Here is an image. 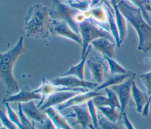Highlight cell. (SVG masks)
I'll return each mask as SVG.
<instances>
[{
  "instance_id": "1",
  "label": "cell",
  "mask_w": 151,
  "mask_h": 129,
  "mask_svg": "<svg viewBox=\"0 0 151 129\" xmlns=\"http://www.w3.org/2000/svg\"><path fill=\"white\" fill-rule=\"evenodd\" d=\"M49 10V8L40 4H35L28 9L24 25V29L28 37L43 40L51 39L52 19Z\"/></svg>"
},
{
  "instance_id": "2",
  "label": "cell",
  "mask_w": 151,
  "mask_h": 129,
  "mask_svg": "<svg viewBox=\"0 0 151 129\" xmlns=\"http://www.w3.org/2000/svg\"><path fill=\"white\" fill-rule=\"evenodd\" d=\"M117 6L136 32L138 37L137 49L144 53L151 51V25L144 19L141 10L131 6L123 0L117 2Z\"/></svg>"
},
{
  "instance_id": "3",
  "label": "cell",
  "mask_w": 151,
  "mask_h": 129,
  "mask_svg": "<svg viewBox=\"0 0 151 129\" xmlns=\"http://www.w3.org/2000/svg\"><path fill=\"white\" fill-rule=\"evenodd\" d=\"M25 51L24 38L21 36L12 48L1 52L0 79L6 89V95L14 94L19 91L18 84L13 75V68L18 58Z\"/></svg>"
},
{
  "instance_id": "4",
  "label": "cell",
  "mask_w": 151,
  "mask_h": 129,
  "mask_svg": "<svg viewBox=\"0 0 151 129\" xmlns=\"http://www.w3.org/2000/svg\"><path fill=\"white\" fill-rule=\"evenodd\" d=\"M79 34L82 39L81 58H83L91 42L98 38H104L115 42L111 32L99 26L90 19H86L78 25Z\"/></svg>"
},
{
  "instance_id": "5",
  "label": "cell",
  "mask_w": 151,
  "mask_h": 129,
  "mask_svg": "<svg viewBox=\"0 0 151 129\" xmlns=\"http://www.w3.org/2000/svg\"><path fill=\"white\" fill-rule=\"evenodd\" d=\"M80 11L62 2L60 0H52L50 8V15L52 19L63 21L67 22L71 28L79 34L78 25L75 21V16Z\"/></svg>"
},
{
  "instance_id": "6",
  "label": "cell",
  "mask_w": 151,
  "mask_h": 129,
  "mask_svg": "<svg viewBox=\"0 0 151 129\" xmlns=\"http://www.w3.org/2000/svg\"><path fill=\"white\" fill-rule=\"evenodd\" d=\"M87 67L91 74L92 82L101 84L109 75V68L105 58L94 56L86 61Z\"/></svg>"
},
{
  "instance_id": "7",
  "label": "cell",
  "mask_w": 151,
  "mask_h": 129,
  "mask_svg": "<svg viewBox=\"0 0 151 129\" xmlns=\"http://www.w3.org/2000/svg\"><path fill=\"white\" fill-rule=\"evenodd\" d=\"M33 91L34 92L36 93H38L41 95V98L37 105V107L40 108L41 106V105L43 104L45 99L48 96H50V95L56 92L60 91H78L81 92H85L88 91V89L84 88H68L65 87L57 86L53 84L50 81L46 80L44 78H43L40 85L37 88H36Z\"/></svg>"
},
{
  "instance_id": "8",
  "label": "cell",
  "mask_w": 151,
  "mask_h": 129,
  "mask_svg": "<svg viewBox=\"0 0 151 129\" xmlns=\"http://www.w3.org/2000/svg\"><path fill=\"white\" fill-rule=\"evenodd\" d=\"M51 35H57L72 40L81 46L82 39L80 34L76 32L65 22L52 19L51 25Z\"/></svg>"
},
{
  "instance_id": "9",
  "label": "cell",
  "mask_w": 151,
  "mask_h": 129,
  "mask_svg": "<svg viewBox=\"0 0 151 129\" xmlns=\"http://www.w3.org/2000/svg\"><path fill=\"white\" fill-rule=\"evenodd\" d=\"M53 84L57 86L65 87L68 88H84L87 89H93L98 87V84L92 82L86 81L85 80H81L74 76H64L57 77L50 80Z\"/></svg>"
},
{
  "instance_id": "10",
  "label": "cell",
  "mask_w": 151,
  "mask_h": 129,
  "mask_svg": "<svg viewBox=\"0 0 151 129\" xmlns=\"http://www.w3.org/2000/svg\"><path fill=\"white\" fill-rule=\"evenodd\" d=\"M135 75L130 77L121 84L112 86L111 88L116 94L120 104V113H125L131 95L132 85L135 79Z\"/></svg>"
},
{
  "instance_id": "11",
  "label": "cell",
  "mask_w": 151,
  "mask_h": 129,
  "mask_svg": "<svg viewBox=\"0 0 151 129\" xmlns=\"http://www.w3.org/2000/svg\"><path fill=\"white\" fill-rule=\"evenodd\" d=\"M90 14V19L99 26L110 31L107 10L103 1L93 0L92 5L88 9Z\"/></svg>"
},
{
  "instance_id": "12",
  "label": "cell",
  "mask_w": 151,
  "mask_h": 129,
  "mask_svg": "<svg viewBox=\"0 0 151 129\" xmlns=\"http://www.w3.org/2000/svg\"><path fill=\"white\" fill-rule=\"evenodd\" d=\"M41 98V94L34 92L28 87L24 86L15 94L6 95L2 99V102L3 104L10 102L24 103L32 100H40Z\"/></svg>"
},
{
  "instance_id": "13",
  "label": "cell",
  "mask_w": 151,
  "mask_h": 129,
  "mask_svg": "<svg viewBox=\"0 0 151 129\" xmlns=\"http://www.w3.org/2000/svg\"><path fill=\"white\" fill-rule=\"evenodd\" d=\"M80 92H81L75 91H60L56 92L50 95L45 99L43 104L40 107V109L44 111L50 107L60 105Z\"/></svg>"
},
{
  "instance_id": "14",
  "label": "cell",
  "mask_w": 151,
  "mask_h": 129,
  "mask_svg": "<svg viewBox=\"0 0 151 129\" xmlns=\"http://www.w3.org/2000/svg\"><path fill=\"white\" fill-rule=\"evenodd\" d=\"M101 94H103L101 91H97L94 90L93 91H88L85 92H80L65 101V102L57 105L56 108L60 111L74 105L85 104H87V102L90 100L92 99L95 96Z\"/></svg>"
},
{
  "instance_id": "15",
  "label": "cell",
  "mask_w": 151,
  "mask_h": 129,
  "mask_svg": "<svg viewBox=\"0 0 151 129\" xmlns=\"http://www.w3.org/2000/svg\"><path fill=\"white\" fill-rule=\"evenodd\" d=\"M21 108L24 114L32 121L37 123L43 122L47 117V115L43 111H41L40 108L36 106L34 100L29 101L26 102L21 103Z\"/></svg>"
},
{
  "instance_id": "16",
  "label": "cell",
  "mask_w": 151,
  "mask_h": 129,
  "mask_svg": "<svg viewBox=\"0 0 151 129\" xmlns=\"http://www.w3.org/2000/svg\"><path fill=\"white\" fill-rule=\"evenodd\" d=\"M90 45L103 56L114 58L115 47L116 46L115 42L104 38H100L93 41Z\"/></svg>"
},
{
  "instance_id": "17",
  "label": "cell",
  "mask_w": 151,
  "mask_h": 129,
  "mask_svg": "<svg viewBox=\"0 0 151 129\" xmlns=\"http://www.w3.org/2000/svg\"><path fill=\"white\" fill-rule=\"evenodd\" d=\"M75 114L76 121L74 124H80L81 129H87L90 124H92V120L88 112L87 104L74 105L71 107Z\"/></svg>"
},
{
  "instance_id": "18",
  "label": "cell",
  "mask_w": 151,
  "mask_h": 129,
  "mask_svg": "<svg viewBox=\"0 0 151 129\" xmlns=\"http://www.w3.org/2000/svg\"><path fill=\"white\" fill-rule=\"evenodd\" d=\"M104 4L105 5L106 9L107 10V20H108V25L109 27L110 31L113 35L116 44V46L117 47H120V42L119 38V34L117 29V27L116 22L115 19V14L113 7L111 4L110 0H104Z\"/></svg>"
},
{
  "instance_id": "19",
  "label": "cell",
  "mask_w": 151,
  "mask_h": 129,
  "mask_svg": "<svg viewBox=\"0 0 151 129\" xmlns=\"http://www.w3.org/2000/svg\"><path fill=\"white\" fill-rule=\"evenodd\" d=\"M92 49V46L89 45L87 51L85 53L84 56L83 58H81L80 61L75 65L71 67L66 72L60 75L61 77L64 76H74L81 80H84V67L85 64L87 61V58L88 56L89 53H90Z\"/></svg>"
},
{
  "instance_id": "20",
  "label": "cell",
  "mask_w": 151,
  "mask_h": 129,
  "mask_svg": "<svg viewBox=\"0 0 151 129\" xmlns=\"http://www.w3.org/2000/svg\"><path fill=\"white\" fill-rule=\"evenodd\" d=\"M111 4L113 7L115 14V19L116 22L117 27L119 34V38H120V44L123 42L124 40L127 32V20L124 16V15L122 14L117 6V2H116V0H110Z\"/></svg>"
},
{
  "instance_id": "21",
  "label": "cell",
  "mask_w": 151,
  "mask_h": 129,
  "mask_svg": "<svg viewBox=\"0 0 151 129\" xmlns=\"http://www.w3.org/2000/svg\"><path fill=\"white\" fill-rule=\"evenodd\" d=\"M131 95L134 101L136 110L138 113H142L143 107L147 102L149 96L141 91L136 84L135 80L133 81L132 85Z\"/></svg>"
},
{
  "instance_id": "22",
  "label": "cell",
  "mask_w": 151,
  "mask_h": 129,
  "mask_svg": "<svg viewBox=\"0 0 151 129\" xmlns=\"http://www.w3.org/2000/svg\"><path fill=\"white\" fill-rule=\"evenodd\" d=\"M58 129H74L57 108L50 107L44 111Z\"/></svg>"
},
{
  "instance_id": "23",
  "label": "cell",
  "mask_w": 151,
  "mask_h": 129,
  "mask_svg": "<svg viewBox=\"0 0 151 129\" xmlns=\"http://www.w3.org/2000/svg\"><path fill=\"white\" fill-rule=\"evenodd\" d=\"M135 75V73L130 71L126 74H114V75H109L106 80L100 85H99L97 88H96L94 90L99 91L101 90L105 89L106 88L111 87L112 86L118 85L119 84L122 83L127 79L130 78V77Z\"/></svg>"
},
{
  "instance_id": "24",
  "label": "cell",
  "mask_w": 151,
  "mask_h": 129,
  "mask_svg": "<svg viewBox=\"0 0 151 129\" xmlns=\"http://www.w3.org/2000/svg\"><path fill=\"white\" fill-rule=\"evenodd\" d=\"M98 110L104 115V117L113 122L122 121V115L117 111V109L109 106L97 107Z\"/></svg>"
},
{
  "instance_id": "25",
  "label": "cell",
  "mask_w": 151,
  "mask_h": 129,
  "mask_svg": "<svg viewBox=\"0 0 151 129\" xmlns=\"http://www.w3.org/2000/svg\"><path fill=\"white\" fill-rule=\"evenodd\" d=\"M109 65V72L110 75L114 74H126L130 72V71L127 70L123 67H122L120 64H119L114 58H111L108 57L103 56Z\"/></svg>"
},
{
  "instance_id": "26",
  "label": "cell",
  "mask_w": 151,
  "mask_h": 129,
  "mask_svg": "<svg viewBox=\"0 0 151 129\" xmlns=\"http://www.w3.org/2000/svg\"><path fill=\"white\" fill-rule=\"evenodd\" d=\"M99 129H126L123 121L113 122L105 117L99 119Z\"/></svg>"
},
{
  "instance_id": "27",
  "label": "cell",
  "mask_w": 151,
  "mask_h": 129,
  "mask_svg": "<svg viewBox=\"0 0 151 129\" xmlns=\"http://www.w3.org/2000/svg\"><path fill=\"white\" fill-rule=\"evenodd\" d=\"M66 2L70 6L83 12L90 9L93 0H69Z\"/></svg>"
},
{
  "instance_id": "28",
  "label": "cell",
  "mask_w": 151,
  "mask_h": 129,
  "mask_svg": "<svg viewBox=\"0 0 151 129\" xmlns=\"http://www.w3.org/2000/svg\"><path fill=\"white\" fill-rule=\"evenodd\" d=\"M17 113L21 120V127L19 129H37L35 126L34 122L32 121V123H31L28 117L23 113L21 103L18 104Z\"/></svg>"
},
{
  "instance_id": "29",
  "label": "cell",
  "mask_w": 151,
  "mask_h": 129,
  "mask_svg": "<svg viewBox=\"0 0 151 129\" xmlns=\"http://www.w3.org/2000/svg\"><path fill=\"white\" fill-rule=\"evenodd\" d=\"M104 91L109 102V107L119 109L120 112V101L115 92L110 87L106 88Z\"/></svg>"
},
{
  "instance_id": "30",
  "label": "cell",
  "mask_w": 151,
  "mask_h": 129,
  "mask_svg": "<svg viewBox=\"0 0 151 129\" xmlns=\"http://www.w3.org/2000/svg\"><path fill=\"white\" fill-rule=\"evenodd\" d=\"M87 105L88 107V112L90 115V117L91 118L92 120V124L94 127L95 128L99 129V117L97 111V107L94 104L92 99L90 100L87 102Z\"/></svg>"
},
{
  "instance_id": "31",
  "label": "cell",
  "mask_w": 151,
  "mask_h": 129,
  "mask_svg": "<svg viewBox=\"0 0 151 129\" xmlns=\"http://www.w3.org/2000/svg\"><path fill=\"white\" fill-rule=\"evenodd\" d=\"M130 1L133 5L136 6L137 8H139L141 10L142 15L146 21L151 25V21L150 18H149V15H147V11L146 10V5L149 4L148 0H129Z\"/></svg>"
},
{
  "instance_id": "32",
  "label": "cell",
  "mask_w": 151,
  "mask_h": 129,
  "mask_svg": "<svg viewBox=\"0 0 151 129\" xmlns=\"http://www.w3.org/2000/svg\"><path fill=\"white\" fill-rule=\"evenodd\" d=\"M139 78L145 87L147 94L151 96V70L140 74Z\"/></svg>"
},
{
  "instance_id": "33",
  "label": "cell",
  "mask_w": 151,
  "mask_h": 129,
  "mask_svg": "<svg viewBox=\"0 0 151 129\" xmlns=\"http://www.w3.org/2000/svg\"><path fill=\"white\" fill-rule=\"evenodd\" d=\"M0 118L1 124L7 129H19L18 126L9 119L6 114H5L2 110H1L0 112Z\"/></svg>"
},
{
  "instance_id": "34",
  "label": "cell",
  "mask_w": 151,
  "mask_h": 129,
  "mask_svg": "<svg viewBox=\"0 0 151 129\" xmlns=\"http://www.w3.org/2000/svg\"><path fill=\"white\" fill-rule=\"evenodd\" d=\"M35 126L37 129H58L52 121V120L47 116L45 120L42 123H37L33 121Z\"/></svg>"
},
{
  "instance_id": "35",
  "label": "cell",
  "mask_w": 151,
  "mask_h": 129,
  "mask_svg": "<svg viewBox=\"0 0 151 129\" xmlns=\"http://www.w3.org/2000/svg\"><path fill=\"white\" fill-rule=\"evenodd\" d=\"M92 101L97 108L100 107L109 106V102L107 97L103 95V94L95 96L92 98Z\"/></svg>"
},
{
  "instance_id": "36",
  "label": "cell",
  "mask_w": 151,
  "mask_h": 129,
  "mask_svg": "<svg viewBox=\"0 0 151 129\" xmlns=\"http://www.w3.org/2000/svg\"><path fill=\"white\" fill-rule=\"evenodd\" d=\"M122 121L126 129H136L133 124L129 119L126 113L122 114Z\"/></svg>"
},
{
  "instance_id": "37",
  "label": "cell",
  "mask_w": 151,
  "mask_h": 129,
  "mask_svg": "<svg viewBox=\"0 0 151 129\" xmlns=\"http://www.w3.org/2000/svg\"><path fill=\"white\" fill-rule=\"evenodd\" d=\"M150 102H151V96H149V100H148L147 102H146V104H145V107H143V111H142V115L145 116V117H147V115H149Z\"/></svg>"
},
{
  "instance_id": "38",
  "label": "cell",
  "mask_w": 151,
  "mask_h": 129,
  "mask_svg": "<svg viewBox=\"0 0 151 129\" xmlns=\"http://www.w3.org/2000/svg\"><path fill=\"white\" fill-rule=\"evenodd\" d=\"M146 10L147 12H149L151 14V5H150V4H148L146 5Z\"/></svg>"
},
{
  "instance_id": "39",
  "label": "cell",
  "mask_w": 151,
  "mask_h": 129,
  "mask_svg": "<svg viewBox=\"0 0 151 129\" xmlns=\"http://www.w3.org/2000/svg\"><path fill=\"white\" fill-rule=\"evenodd\" d=\"M1 129H7V128H5V127H4L3 126V127H2L1 128Z\"/></svg>"
},
{
  "instance_id": "40",
  "label": "cell",
  "mask_w": 151,
  "mask_h": 129,
  "mask_svg": "<svg viewBox=\"0 0 151 129\" xmlns=\"http://www.w3.org/2000/svg\"><path fill=\"white\" fill-rule=\"evenodd\" d=\"M150 61H151V52H150ZM151 65V64H150ZM150 67H151V65H150Z\"/></svg>"
},
{
  "instance_id": "41",
  "label": "cell",
  "mask_w": 151,
  "mask_h": 129,
  "mask_svg": "<svg viewBox=\"0 0 151 129\" xmlns=\"http://www.w3.org/2000/svg\"><path fill=\"white\" fill-rule=\"evenodd\" d=\"M149 1V4L150 3H151V0H148Z\"/></svg>"
},
{
  "instance_id": "42",
  "label": "cell",
  "mask_w": 151,
  "mask_h": 129,
  "mask_svg": "<svg viewBox=\"0 0 151 129\" xmlns=\"http://www.w3.org/2000/svg\"><path fill=\"white\" fill-rule=\"evenodd\" d=\"M65 1H69V0H65ZM100 1H104V0H100Z\"/></svg>"
}]
</instances>
